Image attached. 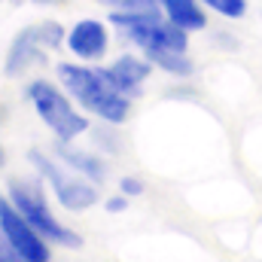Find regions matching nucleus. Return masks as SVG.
Instances as JSON below:
<instances>
[{
	"instance_id": "obj_1",
	"label": "nucleus",
	"mask_w": 262,
	"mask_h": 262,
	"mask_svg": "<svg viewBox=\"0 0 262 262\" xmlns=\"http://www.w3.org/2000/svg\"><path fill=\"white\" fill-rule=\"evenodd\" d=\"M58 82L64 85V92L85 113H92V116H98L110 125H122L128 119L131 101L110 85L104 67L58 64Z\"/></svg>"
},
{
	"instance_id": "obj_2",
	"label": "nucleus",
	"mask_w": 262,
	"mask_h": 262,
	"mask_svg": "<svg viewBox=\"0 0 262 262\" xmlns=\"http://www.w3.org/2000/svg\"><path fill=\"white\" fill-rule=\"evenodd\" d=\"M110 25L122 28V34L128 37L134 46H140L143 52L152 49H177L186 52L189 49V31L177 28L168 15H159V9H146V12H113Z\"/></svg>"
},
{
	"instance_id": "obj_3",
	"label": "nucleus",
	"mask_w": 262,
	"mask_h": 262,
	"mask_svg": "<svg viewBox=\"0 0 262 262\" xmlns=\"http://www.w3.org/2000/svg\"><path fill=\"white\" fill-rule=\"evenodd\" d=\"M9 201L21 210V216L49 241V244H58V247H79L82 244V238L73 232V229H67L61 226L55 216H52V210H49V204H46V198H43V189H40V183L37 180H12L9 183Z\"/></svg>"
},
{
	"instance_id": "obj_4",
	"label": "nucleus",
	"mask_w": 262,
	"mask_h": 262,
	"mask_svg": "<svg viewBox=\"0 0 262 262\" xmlns=\"http://www.w3.org/2000/svg\"><path fill=\"white\" fill-rule=\"evenodd\" d=\"M28 98L34 101V110L46 122V128L52 134H58V140H73V137H79L89 128V119L73 107L76 101H70V95L55 89L52 82H46V79L31 82L28 85Z\"/></svg>"
},
{
	"instance_id": "obj_5",
	"label": "nucleus",
	"mask_w": 262,
	"mask_h": 262,
	"mask_svg": "<svg viewBox=\"0 0 262 262\" xmlns=\"http://www.w3.org/2000/svg\"><path fill=\"white\" fill-rule=\"evenodd\" d=\"M67 40V31L58 21H40V25H31L25 31L15 34L9 52H6V76H21L28 67L43 64L46 61V49H58Z\"/></svg>"
},
{
	"instance_id": "obj_6",
	"label": "nucleus",
	"mask_w": 262,
	"mask_h": 262,
	"mask_svg": "<svg viewBox=\"0 0 262 262\" xmlns=\"http://www.w3.org/2000/svg\"><path fill=\"white\" fill-rule=\"evenodd\" d=\"M0 229L6 235V241L28 262H49L52 259L49 241L21 216V210L9 201V195H0Z\"/></svg>"
},
{
	"instance_id": "obj_7",
	"label": "nucleus",
	"mask_w": 262,
	"mask_h": 262,
	"mask_svg": "<svg viewBox=\"0 0 262 262\" xmlns=\"http://www.w3.org/2000/svg\"><path fill=\"white\" fill-rule=\"evenodd\" d=\"M28 159H31L34 168L52 183V189H55V195L61 201V207H67V210H89V207L98 204V189H95L92 183L76 180V177H67L64 171H61L52 159H46L40 149H31Z\"/></svg>"
},
{
	"instance_id": "obj_8",
	"label": "nucleus",
	"mask_w": 262,
	"mask_h": 262,
	"mask_svg": "<svg viewBox=\"0 0 262 262\" xmlns=\"http://www.w3.org/2000/svg\"><path fill=\"white\" fill-rule=\"evenodd\" d=\"M67 49L73 58L79 61H101L107 55V46H110V34H107V25L98 21V18H82L76 21L70 31H67Z\"/></svg>"
},
{
	"instance_id": "obj_9",
	"label": "nucleus",
	"mask_w": 262,
	"mask_h": 262,
	"mask_svg": "<svg viewBox=\"0 0 262 262\" xmlns=\"http://www.w3.org/2000/svg\"><path fill=\"white\" fill-rule=\"evenodd\" d=\"M146 76H149V61L134 58V55H122L119 61H113V64L107 67L110 85H113L116 92H122L125 98L140 95V85L146 82Z\"/></svg>"
},
{
	"instance_id": "obj_10",
	"label": "nucleus",
	"mask_w": 262,
	"mask_h": 262,
	"mask_svg": "<svg viewBox=\"0 0 262 262\" xmlns=\"http://www.w3.org/2000/svg\"><path fill=\"white\" fill-rule=\"evenodd\" d=\"M159 6L165 9V15L183 28V31H204L207 28V15L201 9V0H159Z\"/></svg>"
},
{
	"instance_id": "obj_11",
	"label": "nucleus",
	"mask_w": 262,
	"mask_h": 262,
	"mask_svg": "<svg viewBox=\"0 0 262 262\" xmlns=\"http://www.w3.org/2000/svg\"><path fill=\"white\" fill-rule=\"evenodd\" d=\"M55 156L64 162L67 168L79 171V174H82L85 180H92V183H101V180H104V174H107V168H104V162H101V159H95V156H89V152L73 149V146H70V140H61V143L55 146Z\"/></svg>"
},
{
	"instance_id": "obj_12",
	"label": "nucleus",
	"mask_w": 262,
	"mask_h": 262,
	"mask_svg": "<svg viewBox=\"0 0 262 262\" xmlns=\"http://www.w3.org/2000/svg\"><path fill=\"white\" fill-rule=\"evenodd\" d=\"M146 61L156 67H162L165 73H174V76H189L192 73V61L186 52H177V49H152V52H143Z\"/></svg>"
},
{
	"instance_id": "obj_13",
	"label": "nucleus",
	"mask_w": 262,
	"mask_h": 262,
	"mask_svg": "<svg viewBox=\"0 0 262 262\" xmlns=\"http://www.w3.org/2000/svg\"><path fill=\"white\" fill-rule=\"evenodd\" d=\"M204 6H210L213 12L226 15V18H241L247 12V0H201Z\"/></svg>"
},
{
	"instance_id": "obj_14",
	"label": "nucleus",
	"mask_w": 262,
	"mask_h": 262,
	"mask_svg": "<svg viewBox=\"0 0 262 262\" xmlns=\"http://www.w3.org/2000/svg\"><path fill=\"white\" fill-rule=\"evenodd\" d=\"M101 3H107V6H113V9H119V12H146V9H159V3H152V0H101Z\"/></svg>"
},
{
	"instance_id": "obj_15",
	"label": "nucleus",
	"mask_w": 262,
	"mask_h": 262,
	"mask_svg": "<svg viewBox=\"0 0 262 262\" xmlns=\"http://www.w3.org/2000/svg\"><path fill=\"white\" fill-rule=\"evenodd\" d=\"M0 262H28L9 241H6V235H3V229H0Z\"/></svg>"
},
{
	"instance_id": "obj_16",
	"label": "nucleus",
	"mask_w": 262,
	"mask_h": 262,
	"mask_svg": "<svg viewBox=\"0 0 262 262\" xmlns=\"http://www.w3.org/2000/svg\"><path fill=\"white\" fill-rule=\"evenodd\" d=\"M119 192H122V195H128V198H134V195H140V192H143V183H140L137 177H122V180H119Z\"/></svg>"
},
{
	"instance_id": "obj_17",
	"label": "nucleus",
	"mask_w": 262,
	"mask_h": 262,
	"mask_svg": "<svg viewBox=\"0 0 262 262\" xmlns=\"http://www.w3.org/2000/svg\"><path fill=\"white\" fill-rule=\"evenodd\" d=\"M125 198L128 195H122V192L113 195V198H107V210H110V213H122V210H125Z\"/></svg>"
},
{
	"instance_id": "obj_18",
	"label": "nucleus",
	"mask_w": 262,
	"mask_h": 262,
	"mask_svg": "<svg viewBox=\"0 0 262 262\" xmlns=\"http://www.w3.org/2000/svg\"><path fill=\"white\" fill-rule=\"evenodd\" d=\"M3 159H6V156H3V146H0V168H3Z\"/></svg>"
},
{
	"instance_id": "obj_19",
	"label": "nucleus",
	"mask_w": 262,
	"mask_h": 262,
	"mask_svg": "<svg viewBox=\"0 0 262 262\" xmlns=\"http://www.w3.org/2000/svg\"><path fill=\"white\" fill-rule=\"evenodd\" d=\"M34 3H52V0H34Z\"/></svg>"
},
{
	"instance_id": "obj_20",
	"label": "nucleus",
	"mask_w": 262,
	"mask_h": 262,
	"mask_svg": "<svg viewBox=\"0 0 262 262\" xmlns=\"http://www.w3.org/2000/svg\"><path fill=\"white\" fill-rule=\"evenodd\" d=\"M152 3H159V0H152Z\"/></svg>"
}]
</instances>
